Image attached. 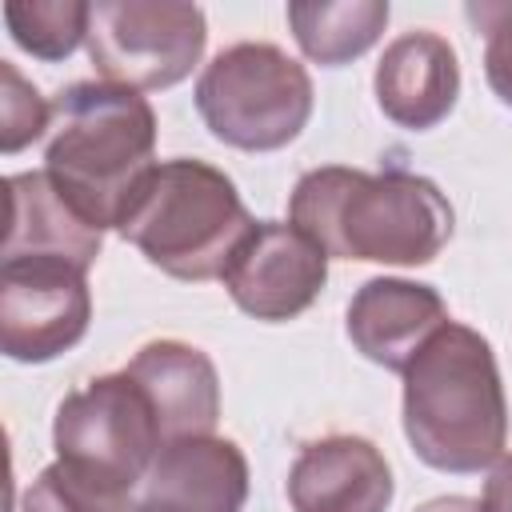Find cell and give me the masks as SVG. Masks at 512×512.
Listing matches in <instances>:
<instances>
[{
	"instance_id": "obj_4",
	"label": "cell",
	"mask_w": 512,
	"mask_h": 512,
	"mask_svg": "<svg viewBox=\"0 0 512 512\" xmlns=\"http://www.w3.org/2000/svg\"><path fill=\"white\" fill-rule=\"evenodd\" d=\"M252 228L256 220L220 168L204 160H164L116 232L176 280H216Z\"/></svg>"
},
{
	"instance_id": "obj_9",
	"label": "cell",
	"mask_w": 512,
	"mask_h": 512,
	"mask_svg": "<svg viewBox=\"0 0 512 512\" xmlns=\"http://www.w3.org/2000/svg\"><path fill=\"white\" fill-rule=\"evenodd\" d=\"M328 280V252L296 224L264 220L240 244L224 272V288L240 312L256 320L300 316Z\"/></svg>"
},
{
	"instance_id": "obj_11",
	"label": "cell",
	"mask_w": 512,
	"mask_h": 512,
	"mask_svg": "<svg viewBox=\"0 0 512 512\" xmlns=\"http://www.w3.org/2000/svg\"><path fill=\"white\" fill-rule=\"evenodd\" d=\"M292 512H384L392 468L364 436H324L300 448L288 472Z\"/></svg>"
},
{
	"instance_id": "obj_3",
	"label": "cell",
	"mask_w": 512,
	"mask_h": 512,
	"mask_svg": "<svg viewBox=\"0 0 512 512\" xmlns=\"http://www.w3.org/2000/svg\"><path fill=\"white\" fill-rule=\"evenodd\" d=\"M44 160V172L100 232L120 228L156 168V112L132 88L72 84L52 108Z\"/></svg>"
},
{
	"instance_id": "obj_22",
	"label": "cell",
	"mask_w": 512,
	"mask_h": 512,
	"mask_svg": "<svg viewBox=\"0 0 512 512\" xmlns=\"http://www.w3.org/2000/svg\"><path fill=\"white\" fill-rule=\"evenodd\" d=\"M416 512H484L480 500H468V496H436L428 504H420Z\"/></svg>"
},
{
	"instance_id": "obj_13",
	"label": "cell",
	"mask_w": 512,
	"mask_h": 512,
	"mask_svg": "<svg viewBox=\"0 0 512 512\" xmlns=\"http://www.w3.org/2000/svg\"><path fill=\"white\" fill-rule=\"evenodd\" d=\"M460 96V64L444 36L404 32L376 64V104L400 128H436Z\"/></svg>"
},
{
	"instance_id": "obj_21",
	"label": "cell",
	"mask_w": 512,
	"mask_h": 512,
	"mask_svg": "<svg viewBox=\"0 0 512 512\" xmlns=\"http://www.w3.org/2000/svg\"><path fill=\"white\" fill-rule=\"evenodd\" d=\"M484 512H512V456H500L484 480Z\"/></svg>"
},
{
	"instance_id": "obj_15",
	"label": "cell",
	"mask_w": 512,
	"mask_h": 512,
	"mask_svg": "<svg viewBox=\"0 0 512 512\" xmlns=\"http://www.w3.org/2000/svg\"><path fill=\"white\" fill-rule=\"evenodd\" d=\"M144 484V500L176 512H240L248 500V460L232 440L184 436L156 452Z\"/></svg>"
},
{
	"instance_id": "obj_5",
	"label": "cell",
	"mask_w": 512,
	"mask_h": 512,
	"mask_svg": "<svg viewBox=\"0 0 512 512\" xmlns=\"http://www.w3.org/2000/svg\"><path fill=\"white\" fill-rule=\"evenodd\" d=\"M208 132L244 152H272L300 136L312 116V80L276 44H232L196 80Z\"/></svg>"
},
{
	"instance_id": "obj_19",
	"label": "cell",
	"mask_w": 512,
	"mask_h": 512,
	"mask_svg": "<svg viewBox=\"0 0 512 512\" xmlns=\"http://www.w3.org/2000/svg\"><path fill=\"white\" fill-rule=\"evenodd\" d=\"M52 128V108L44 96L16 72V64H0V152H20Z\"/></svg>"
},
{
	"instance_id": "obj_10",
	"label": "cell",
	"mask_w": 512,
	"mask_h": 512,
	"mask_svg": "<svg viewBox=\"0 0 512 512\" xmlns=\"http://www.w3.org/2000/svg\"><path fill=\"white\" fill-rule=\"evenodd\" d=\"M4 260H64L80 272L100 256V228L60 192L48 172H16L4 180Z\"/></svg>"
},
{
	"instance_id": "obj_16",
	"label": "cell",
	"mask_w": 512,
	"mask_h": 512,
	"mask_svg": "<svg viewBox=\"0 0 512 512\" xmlns=\"http://www.w3.org/2000/svg\"><path fill=\"white\" fill-rule=\"evenodd\" d=\"M288 24L300 52L316 64H348L364 56L384 24V0H340V4H288Z\"/></svg>"
},
{
	"instance_id": "obj_17",
	"label": "cell",
	"mask_w": 512,
	"mask_h": 512,
	"mask_svg": "<svg viewBox=\"0 0 512 512\" xmlns=\"http://www.w3.org/2000/svg\"><path fill=\"white\" fill-rule=\"evenodd\" d=\"M92 4L84 0H12L4 4V24L12 40L40 56V60H64L88 40Z\"/></svg>"
},
{
	"instance_id": "obj_1",
	"label": "cell",
	"mask_w": 512,
	"mask_h": 512,
	"mask_svg": "<svg viewBox=\"0 0 512 512\" xmlns=\"http://www.w3.org/2000/svg\"><path fill=\"white\" fill-rule=\"evenodd\" d=\"M292 224L328 256L428 264L452 236L444 192L416 172L312 168L292 188Z\"/></svg>"
},
{
	"instance_id": "obj_18",
	"label": "cell",
	"mask_w": 512,
	"mask_h": 512,
	"mask_svg": "<svg viewBox=\"0 0 512 512\" xmlns=\"http://www.w3.org/2000/svg\"><path fill=\"white\" fill-rule=\"evenodd\" d=\"M132 488L112 484L68 460L48 464L24 492V512H136Z\"/></svg>"
},
{
	"instance_id": "obj_6",
	"label": "cell",
	"mask_w": 512,
	"mask_h": 512,
	"mask_svg": "<svg viewBox=\"0 0 512 512\" xmlns=\"http://www.w3.org/2000/svg\"><path fill=\"white\" fill-rule=\"evenodd\" d=\"M208 28L196 4L168 0H108L92 4L88 20V56L108 84L152 92L180 84L200 52Z\"/></svg>"
},
{
	"instance_id": "obj_12",
	"label": "cell",
	"mask_w": 512,
	"mask_h": 512,
	"mask_svg": "<svg viewBox=\"0 0 512 512\" xmlns=\"http://www.w3.org/2000/svg\"><path fill=\"white\" fill-rule=\"evenodd\" d=\"M448 324V308L436 288L376 276L348 304V340L372 364L404 372L416 352Z\"/></svg>"
},
{
	"instance_id": "obj_2",
	"label": "cell",
	"mask_w": 512,
	"mask_h": 512,
	"mask_svg": "<svg viewBox=\"0 0 512 512\" xmlns=\"http://www.w3.org/2000/svg\"><path fill=\"white\" fill-rule=\"evenodd\" d=\"M404 436L440 472H480L504 456L508 404L480 332L448 320L404 368Z\"/></svg>"
},
{
	"instance_id": "obj_8",
	"label": "cell",
	"mask_w": 512,
	"mask_h": 512,
	"mask_svg": "<svg viewBox=\"0 0 512 512\" xmlns=\"http://www.w3.org/2000/svg\"><path fill=\"white\" fill-rule=\"evenodd\" d=\"M92 320L80 268L64 260H4L0 268V348L20 364L68 352Z\"/></svg>"
},
{
	"instance_id": "obj_23",
	"label": "cell",
	"mask_w": 512,
	"mask_h": 512,
	"mask_svg": "<svg viewBox=\"0 0 512 512\" xmlns=\"http://www.w3.org/2000/svg\"><path fill=\"white\" fill-rule=\"evenodd\" d=\"M136 512H176V508H168V504H160V500H144Z\"/></svg>"
},
{
	"instance_id": "obj_14",
	"label": "cell",
	"mask_w": 512,
	"mask_h": 512,
	"mask_svg": "<svg viewBox=\"0 0 512 512\" xmlns=\"http://www.w3.org/2000/svg\"><path fill=\"white\" fill-rule=\"evenodd\" d=\"M124 372L144 388L164 444L184 436H212L220 420V380L200 348L180 340H152L132 356Z\"/></svg>"
},
{
	"instance_id": "obj_20",
	"label": "cell",
	"mask_w": 512,
	"mask_h": 512,
	"mask_svg": "<svg viewBox=\"0 0 512 512\" xmlns=\"http://www.w3.org/2000/svg\"><path fill=\"white\" fill-rule=\"evenodd\" d=\"M468 20L484 32V76L492 92L512 108V0H480L464 8Z\"/></svg>"
},
{
	"instance_id": "obj_7",
	"label": "cell",
	"mask_w": 512,
	"mask_h": 512,
	"mask_svg": "<svg viewBox=\"0 0 512 512\" xmlns=\"http://www.w3.org/2000/svg\"><path fill=\"white\" fill-rule=\"evenodd\" d=\"M52 440L60 460L124 488H136L164 448L156 412L128 372L96 376L80 392H68L56 408Z\"/></svg>"
}]
</instances>
